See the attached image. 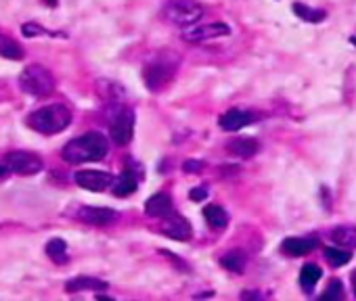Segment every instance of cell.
<instances>
[{"mask_svg":"<svg viewBox=\"0 0 356 301\" xmlns=\"http://www.w3.org/2000/svg\"><path fill=\"white\" fill-rule=\"evenodd\" d=\"M319 237H288L281 243V251L290 258H302L319 247Z\"/></svg>","mask_w":356,"mask_h":301,"instance_id":"cell-11","label":"cell"},{"mask_svg":"<svg viewBox=\"0 0 356 301\" xmlns=\"http://www.w3.org/2000/svg\"><path fill=\"white\" fill-rule=\"evenodd\" d=\"M354 295H356V276H354Z\"/></svg>","mask_w":356,"mask_h":301,"instance_id":"cell-32","label":"cell"},{"mask_svg":"<svg viewBox=\"0 0 356 301\" xmlns=\"http://www.w3.org/2000/svg\"><path fill=\"white\" fill-rule=\"evenodd\" d=\"M325 260L329 262V266L339 268V266H346L352 262V253H350V249H344V247H327Z\"/></svg>","mask_w":356,"mask_h":301,"instance_id":"cell-25","label":"cell"},{"mask_svg":"<svg viewBox=\"0 0 356 301\" xmlns=\"http://www.w3.org/2000/svg\"><path fill=\"white\" fill-rule=\"evenodd\" d=\"M71 124V111L61 105V103H55V105H46L34 113H30L28 117V126L40 134H59L63 132L67 126Z\"/></svg>","mask_w":356,"mask_h":301,"instance_id":"cell-3","label":"cell"},{"mask_svg":"<svg viewBox=\"0 0 356 301\" xmlns=\"http://www.w3.org/2000/svg\"><path fill=\"white\" fill-rule=\"evenodd\" d=\"M160 231L174 241H191V237H193V226L189 224V220H185L182 215L172 213V211L168 215H164Z\"/></svg>","mask_w":356,"mask_h":301,"instance_id":"cell-9","label":"cell"},{"mask_svg":"<svg viewBox=\"0 0 356 301\" xmlns=\"http://www.w3.org/2000/svg\"><path fill=\"white\" fill-rule=\"evenodd\" d=\"M221 266L227 268L229 272H235V274H241L247 266V255L241 251V249H233V251H227L223 258H221Z\"/></svg>","mask_w":356,"mask_h":301,"instance_id":"cell-19","label":"cell"},{"mask_svg":"<svg viewBox=\"0 0 356 301\" xmlns=\"http://www.w3.org/2000/svg\"><path fill=\"white\" fill-rule=\"evenodd\" d=\"M170 211H172V199L166 193H158V195L149 197L145 203V213L151 217H164Z\"/></svg>","mask_w":356,"mask_h":301,"instance_id":"cell-15","label":"cell"},{"mask_svg":"<svg viewBox=\"0 0 356 301\" xmlns=\"http://www.w3.org/2000/svg\"><path fill=\"white\" fill-rule=\"evenodd\" d=\"M78 217L91 226H109L115 220H120V213L109 207H82Z\"/></svg>","mask_w":356,"mask_h":301,"instance_id":"cell-13","label":"cell"},{"mask_svg":"<svg viewBox=\"0 0 356 301\" xmlns=\"http://www.w3.org/2000/svg\"><path fill=\"white\" fill-rule=\"evenodd\" d=\"M231 36V28L227 23L214 21V23H203V26H189L182 32V38L191 44H201V42H209L216 38H225Z\"/></svg>","mask_w":356,"mask_h":301,"instance_id":"cell-7","label":"cell"},{"mask_svg":"<svg viewBox=\"0 0 356 301\" xmlns=\"http://www.w3.org/2000/svg\"><path fill=\"white\" fill-rule=\"evenodd\" d=\"M329 237H331V241H333L337 247L356 249V226H350V224L335 226Z\"/></svg>","mask_w":356,"mask_h":301,"instance_id":"cell-16","label":"cell"},{"mask_svg":"<svg viewBox=\"0 0 356 301\" xmlns=\"http://www.w3.org/2000/svg\"><path fill=\"white\" fill-rule=\"evenodd\" d=\"M107 153H109L107 138L101 132H86L74 140H69L61 150V157L71 166H78L88 162H101L107 157Z\"/></svg>","mask_w":356,"mask_h":301,"instance_id":"cell-1","label":"cell"},{"mask_svg":"<svg viewBox=\"0 0 356 301\" xmlns=\"http://www.w3.org/2000/svg\"><path fill=\"white\" fill-rule=\"evenodd\" d=\"M203 215H205V222L212 231H225L229 226V213L221 205H205Z\"/></svg>","mask_w":356,"mask_h":301,"instance_id":"cell-17","label":"cell"},{"mask_svg":"<svg viewBox=\"0 0 356 301\" xmlns=\"http://www.w3.org/2000/svg\"><path fill=\"white\" fill-rule=\"evenodd\" d=\"M180 65V59L176 52H158L145 67H142V80H145V86L149 90H162L172 78Z\"/></svg>","mask_w":356,"mask_h":301,"instance_id":"cell-2","label":"cell"},{"mask_svg":"<svg viewBox=\"0 0 356 301\" xmlns=\"http://www.w3.org/2000/svg\"><path fill=\"white\" fill-rule=\"evenodd\" d=\"M344 297H346V293H344V282H341L339 278H333V280L327 284V289L319 295L321 301H341Z\"/></svg>","mask_w":356,"mask_h":301,"instance_id":"cell-26","label":"cell"},{"mask_svg":"<svg viewBox=\"0 0 356 301\" xmlns=\"http://www.w3.org/2000/svg\"><path fill=\"white\" fill-rule=\"evenodd\" d=\"M352 44H356V38H352Z\"/></svg>","mask_w":356,"mask_h":301,"instance_id":"cell-33","label":"cell"},{"mask_svg":"<svg viewBox=\"0 0 356 301\" xmlns=\"http://www.w3.org/2000/svg\"><path fill=\"white\" fill-rule=\"evenodd\" d=\"M107 289V282L105 280H99V278H93V276H76L67 280L65 284V291L67 293H78V291H105Z\"/></svg>","mask_w":356,"mask_h":301,"instance_id":"cell-18","label":"cell"},{"mask_svg":"<svg viewBox=\"0 0 356 301\" xmlns=\"http://www.w3.org/2000/svg\"><path fill=\"white\" fill-rule=\"evenodd\" d=\"M21 32H24V36H28V38H34V36H50V32H46L42 26H38V23H34V21L24 23Z\"/></svg>","mask_w":356,"mask_h":301,"instance_id":"cell-27","label":"cell"},{"mask_svg":"<svg viewBox=\"0 0 356 301\" xmlns=\"http://www.w3.org/2000/svg\"><path fill=\"white\" fill-rule=\"evenodd\" d=\"M258 117L252 113V111H243V109H229L227 113L221 115L218 119V126L225 130V132H237L245 126H252Z\"/></svg>","mask_w":356,"mask_h":301,"instance_id":"cell-12","label":"cell"},{"mask_svg":"<svg viewBox=\"0 0 356 301\" xmlns=\"http://www.w3.org/2000/svg\"><path fill=\"white\" fill-rule=\"evenodd\" d=\"M113 184H115L113 186L115 197H128L136 191V176L132 170H124V174L118 180H113Z\"/></svg>","mask_w":356,"mask_h":301,"instance_id":"cell-22","label":"cell"},{"mask_svg":"<svg viewBox=\"0 0 356 301\" xmlns=\"http://www.w3.org/2000/svg\"><path fill=\"white\" fill-rule=\"evenodd\" d=\"M11 174V170L7 168V164H0V178H7Z\"/></svg>","mask_w":356,"mask_h":301,"instance_id":"cell-31","label":"cell"},{"mask_svg":"<svg viewBox=\"0 0 356 301\" xmlns=\"http://www.w3.org/2000/svg\"><path fill=\"white\" fill-rule=\"evenodd\" d=\"M0 57H5L9 61H21L26 57L24 48L19 46V42H15L13 38L0 34Z\"/></svg>","mask_w":356,"mask_h":301,"instance_id":"cell-21","label":"cell"},{"mask_svg":"<svg viewBox=\"0 0 356 301\" xmlns=\"http://www.w3.org/2000/svg\"><path fill=\"white\" fill-rule=\"evenodd\" d=\"M241 297L243 299H262L264 295L262 293H256V291H245V293H241Z\"/></svg>","mask_w":356,"mask_h":301,"instance_id":"cell-30","label":"cell"},{"mask_svg":"<svg viewBox=\"0 0 356 301\" xmlns=\"http://www.w3.org/2000/svg\"><path fill=\"white\" fill-rule=\"evenodd\" d=\"M321 276H323V270L317 264H304V268L300 270V287L306 293H310L315 289V284L321 280Z\"/></svg>","mask_w":356,"mask_h":301,"instance_id":"cell-23","label":"cell"},{"mask_svg":"<svg viewBox=\"0 0 356 301\" xmlns=\"http://www.w3.org/2000/svg\"><path fill=\"white\" fill-rule=\"evenodd\" d=\"M203 15V7L195 0H168L164 7V17L178 26V28H189L197 23Z\"/></svg>","mask_w":356,"mask_h":301,"instance_id":"cell-5","label":"cell"},{"mask_svg":"<svg viewBox=\"0 0 356 301\" xmlns=\"http://www.w3.org/2000/svg\"><path fill=\"white\" fill-rule=\"evenodd\" d=\"M19 88L32 97H46L55 90V75L44 65H28L19 73Z\"/></svg>","mask_w":356,"mask_h":301,"instance_id":"cell-4","label":"cell"},{"mask_svg":"<svg viewBox=\"0 0 356 301\" xmlns=\"http://www.w3.org/2000/svg\"><path fill=\"white\" fill-rule=\"evenodd\" d=\"M5 164L13 174H19V176H34V174L42 172V168H44L42 157L36 153H30V150H11Z\"/></svg>","mask_w":356,"mask_h":301,"instance_id":"cell-6","label":"cell"},{"mask_svg":"<svg viewBox=\"0 0 356 301\" xmlns=\"http://www.w3.org/2000/svg\"><path fill=\"white\" fill-rule=\"evenodd\" d=\"M205 168V164L203 162H197V159H187L185 164H182V170L187 172V174H197V172H201Z\"/></svg>","mask_w":356,"mask_h":301,"instance_id":"cell-28","label":"cell"},{"mask_svg":"<svg viewBox=\"0 0 356 301\" xmlns=\"http://www.w3.org/2000/svg\"><path fill=\"white\" fill-rule=\"evenodd\" d=\"M109 136L118 146H126L132 140V136H134V111L132 109H124L113 117V122L109 126Z\"/></svg>","mask_w":356,"mask_h":301,"instance_id":"cell-8","label":"cell"},{"mask_svg":"<svg viewBox=\"0 0 356 301\" xmlns=\"http://www.w3.org/2000/svg\"><path fill=\"white\" fill-rule=\"evenodd\" d=\"M227 150L235 157H241V159H250L254 157L258 150H260V142L256 138H233L229 144H227Z\"/></svg>","mask_w":356,"mask_h":301,"instance_id":"cell-14","label":"cell"},{"mask_svg":"<svg viewBox=\"0 0 356 301\" xmlns=\"http://www.w3.org/2000/svg\"><path fill=\"white\" fill-rule=\"evenodd\" d=\"M46 255L55 262V264H65L69 260L67 253V243L63 239H53L46 243Z\"/></svg>","mask_w":356,"mask_h":301,"instance_id":"cell-24","label":"cell"},{"mask_svg":"<svg viewBox=\"0 0 356 301\" xmlns=\"http://www.w3.org/2000/svg\"><path fill=\"white\" fill-rule=\"evenodd\" d=\"M189 197H191L193 201H203V199L207 197V188H205V186H197V188H193V191L189 193Z\"/></svg>","mask_w":356,"mask_h":301,"instance_id":"cell-29","label":"cell"},{"mask_svg":"<svg viewBox=\"0 0 356 301\" xmlns=\"http://www.w3.org/2000/svg\"><path fill=\"white\" fill-rule=\"evenodd\" d=\"M74 180H76L78 186H82L86 191L103 193L109 186H113V180L115 178L109 172H101V170H80V172H76Z\"/></svg>","mask_w":356,"mask_h":301,"instance_id":"cell-10","label":"cell"},{"mask_svg":"<svg viewBox=\"0 0 356 301\" xmlns=\"http://www.w3.org/2000/svg\"><path fill=\"white\" fill-rule=\"evenodd\" d=\"M292 11H294L302 21H306V23H321V21L327 19V13H325L323 9H312V7H308V5H304V3H294Z\"/></svg>","mask_w":356,"mask_h":301,"instance_id":"cell-20","label":"cell"}]
</instances>
